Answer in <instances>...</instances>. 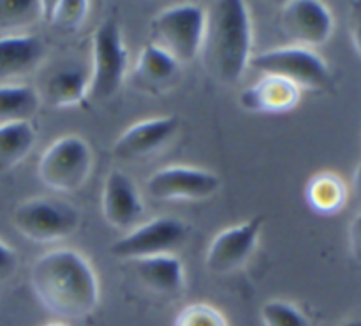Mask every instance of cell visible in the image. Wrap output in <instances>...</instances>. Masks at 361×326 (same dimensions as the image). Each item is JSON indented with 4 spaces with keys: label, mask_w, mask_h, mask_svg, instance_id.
<instances>
[{
    "label": "cell",
    "mask_w": 361,
    "mask_h": 326,
    "mask_svg": "<svg viewBox=\"0 0 361 326\" xmlns=\"http://www.w3.org/2000/svg\"><path fill=\"white\" fill-rule=\"evenodd\" d=\"M349 249L353 258L361 263V214L356 215L349 226Z\"/></svg>",
    "instance_id": "cell-27"
},
{
    "label": "cell",
    "mask_w": 361,
    "mask_h": 326,
    "mask_svg": "<svg viewBox=\"0 0 361 326\" xmlns=\"http://www.w3.org/2000/svg\"><path fill=\"white\" fill-rule=\"evenodd\" d=\"M90 4L87 0H56L42 2V18L62 30H76L87 20Z\"/></svg>",
    "instance_id": "cell-23"
},
{
    "label": "cell",
    "mask_w": 361,
    "mask_h": 326,
    "mask_svg": "<svg viewBox=\"0 0 361 326\" xmlns=\"http://www.w3.org/2000/svg\"><path fill=\"white\" fill-rule=\"evenodd\" d=\"M137 279L152 291L173 298L183 291L185 275H183L182 261L173 254L143 258L130 261Z\"/></svg>",
    "instance_id": "cell-15"
},
{
    "label": "cell",
    "mask_w": 361,
    "mask_h": 326,
    "mask_svg": "<svg viewBox=\"0 0 361 326\" xmlns=\"http://www.w3.org/2000/svg\"><path fill=\"white\" fill-rule=\"evenodd\" d=\"M305 200L316 214L334 215L345 207L348 187L337 173H317L307 183Z\"/></svg>",
    "instance_id": "cell-19"
},
{
    "label": "cell",
    "mask_w": 361,
    "mask_h": 326,
    "mask_svg": "<svg viewBox=\"0 0 361 326\" xmlns=\"http://www.w3.org/2000/svg\"><path fill=\"white\" fill-rule=\"evenodd\" d=\"M263 224L264 219L256 215L219 233L207 250L208 270L219 275H228L242 268L256 249Z\"/></svg>",
    "instance_id": "cell-10"
},
{
    "label": "cell",
    "mask_w": 361,
    "mask_h": 326,
    "mask_svg": "<svg viewBox=\"0 0 361 326\" xmlns=\"http://www.w3.org/2000/svg\"><path fill=\"white\" fill-rule=\"evenodd\" d=\"M176 116H155L141 120L123 131L113 145V154L122 161H140L166 147L178 131Z\"/></svg>",
    "instance_id": "cell-12"
},
{
    "label": "cell",
    "mask_w": 361,
    "mask_h": 326,
    "mask_svg": "<svg viewBox=\"0 0 361 326\" xmlns=\"http://www.w3.org/2000/svg\"><path fill=\"white\" fill-rule=\"evenodd\" d=\"M39 101L30 85H0V123L28 120L37 111Z\"/></svg>",
    "instance_id": "cell-21"
},
{
    "label": "cell",
    "mask_w": 361,
    "mask_h": 326,
    "mask_svg": "<svg viewBox=\"0 0 361 326\" xmlns=\"http://www.w3.org/2000/svg\"><path fill=\"white\" fill-rule=\"evenodd\" d=\"M282 32L300 48L324 44L334 32V16L323 2L293 0L281 11Z\"/></svg>",
    "instance_id": "cell-11"
},
{
    "label": "cell",
    "mask_w": 361,
    "mask_h": 326,
    "mask_svg": "<svg viewBox=\"0 0 361 326\" xmlns=\"http://www.w3.org/2000/svg\"><path fill=\"white\" fill-rule=\"evenodd\" d=\"M35 298L63 320H81L97 309L99 281L90 261L73 249H53L30 270Z\"/></svg>",
    "instance_id": "cell-1"
},
{
    "label": "cell",
    "mask_w": 361,
    "mask_h": 326,
    "mask_svg": "<svg viewBox=\"0 0 361 326\" xmlns=\"http://www.w3.org/2000/svg\"><path fill=\"white\" fill-rule=\"evenodd\" d=\"M180 64L169 53L148 42L143 46L134 67V80L148 92L164 90L176 78Z\"/></svg>",
    "instance_id": "cell-17"
},
{
    "label": "cell",
    "mask_w": 361,
    "mask_h": 326,
    "mask_svg": "<svg viewBox=\"0 0 361 326\" xmlns=\"http://www.w3.org/2000/svg\"><path fill=\"white\" fill-rule=\"evenodd\" d=\"M302 90L281 76H263L240 94L238 101L249 113H288L300 102Z\"/></svg>",
    "instance_id": "cell-14"
},
{
    "label": "cell",
    "mask_w": 361,
    "mask_h": 326,
    "mask_svg": "<svg viewBox=\"0 0 361 326\" xmlns=\"http://www.w3.org/2000/svg\"><path fill=\"white\" fill-rule=\"evenodd\" d=\"M42 18L37 0H0V37L14 35Z\"/></svg>",
    "instance_id": "cell-22"
},
{
    "label": "cell",
    "mask_w": 361,
    "mask_h": 326,
    "mask_svg": "<svg viewBox=\"0 0 361 326\" xmlns=\"http://www.w3.org/2000/svg\"><path fill=\"white\" fill-rule=\"evenodd\" d=\"M102 215L116 229H129L143 215V201L129 175L111 169L102 187Z\"/></svg>",
    "instance_id": "cell-13"
},
{
    "label": "cell",
    "mask_w": 361,
    "mask_h": 326,
    "mask_svg": "<svg viewBox=\"0 0 361 326\" xmlns=\"http://www.w3.org/2000/svg\"><path fill=\"white\" fill-rule=\"evenodd\" d=\"M221 187L215 173L190 166H166L147 180V191L157 201L207 200Z\"/></svg>",
    "instance_id": "cell-9"
},
{
    "label": "cell",
    "mask_w": 361,
    "mask_h": 326,
    "mask_svg": "<svg viewBox=\"0 0 361 326\" xmlns=\"http://www.w3.org/2000/svg\"><path fill=\"white\" fill-rule=\"evenodd\" d=\"M261 321L264 326H312L309 318L291 302L270 300L261 307Z\"/></svg>",
    "instance_id": "cell-24"
},
{
    "label": "cell",
    "mask_w": 361,
    "mask_h": 326,
    "mask_svg": "<svg viewBox=\"0 0 361 326\" xmlns=\"http://www.w3.org/2000/svg\"><path fill=\"white\" fill-rule=\"evenodd\" d=\"M44 44L30 34H14L0 37V80L30 73L41 62Z\"/></svg>",
    "instance_id": "cell-16"
},
{
    "label": "cell",
    "mask_w": 361,
    "mask_h": 326,
    "mask_svg": "<svg viewBox=\"0 0 361 326\" xmlns=\"http://www.w3.org/2000/svg\"><path fill=\"white\" fill-rule=\"evenodd\" d=\"M249 67L263 76L284 78L295 83L300 90H319L330 81V69L326 62L314 49L300 46H286L257 53L250 56Z\"/></svg>",
    "instance_id": "cell-5"
},
{
    "label": "cell",
    "mask_w": 361,
    "mask_h": 326,
    "mask_svg": "<svg viewBox=\"0 0 361 326\" xmlns=\"http://www.w3.org/2000/svg\"><path fill=\"white\" fill-rule=\"evenodd\" d=\"M173 326H229L224 314L210 303H192L183 307Z\"/></svg>",
    "instance_id": "cell-25"
},
{
    "label": "cell",
    "mask_w": 361,
    "mask_h": 326,
    "mask_svg": "<svg viewBox=\"0 0 361 326\" xmlns=\"http://www.w3.org/2000/svg\"><path fill=\"white\" fill-rule=\"evenodd\" d=\"M13 224L21 236L32 242H60L78 229L80 212L62 200L34 198L14 210Z\"/></svg>",
    "instance_id": "cell-6"
},
{
    "label": "cell",
    "mask_w": 361,
    "mask_h": 326,
    "mask_svg": "<svg viewBox=\"0 0 361 326\" xmlns=\"http://www.w3.org/2000/svg\"><path fill=\"white\" fill-rule=\"evenodd\" d=\"M252 25L242 0H217L207 9L201 46L204 67L222 85L238 83L249 67Z\"/></svg>",
    "instance_id": "cell-2"
},
{
    "label": "cell",
    "mask_w": 361,
    "mask_h": 326,
    "mask_svg": "<svg viewBox=\"0 0 361 326\" xmlns=\"http://www.w3.org/2000/svg\"><path fill=\"white\" fill-rule=\"evenodd\" d=\"M35 143V131L28 120L0 123V175L20 164Z\"/></svg>",
    "instance_id": "cell-20"
},
{
    "label": "cell",
    "mask_w": 361,
    "mask_h": 326,
    "mask_svg": "<svg viewBox=\"0 0 361 326\" xmlns=\"http://www.w3.org/2000/svg\"><path fill=\"white\" fill-rule=\"evenodd\" d=\"M341 326H361V320H349L345 323H342Z\"/></svg>",
    "instance_id": "cell-30"
},
{
    "label": "cell",
    "mask_w": 361,
    "mask_h": 326,
    "mask_svg": "<svg viewBox=\"0 0 361 326\" xmlns=\"http://www.w3.org/2000/svg\"><path fill=\"white\" fill-rule=\"evenodd\" d=\"M90 90V76L78 67H63L46 80L44 99L53 108L81 104Z\"/></svg>",
    "instance_id": "cell-18"
},
{
    "label": "cell",
    "mask_w": 361,
    "mask_h": 326,
    "mask_svg": "<svg viewBox=\"0 0 361 326\" xmlns=\"http://www.w3.org/2000/svg\"><path fill=\"white\" fill-rule=\"evenodd\" d=\"M353 42H355V48L358 49L361 55V16L355 21V27H353Z\"/></svg>",
    "instance_id": "cell-28"
},
{
    "label": "cell",
    "mask_w": 361,
    "mask_h": 326,
    "mask_svg": "<svg viewBox=\"0 0 361 326\" xmlns=\"http://www.w3.org/2000/svg\"><path fill=\"white\" fill-rule=\"evenodd\" d=\"M185 239V222L176 217H157L133 228V231L123 235L109 247V253L120 260L136 261L143 258L173 254V250L182 247Z\"/></svg>",
    "instance_id": "cell-8"
},
{
    "label": "cell",
    "mask_w": 361,
    "mask_h": 326,
    "mask_svg": "<svg viewBox=\"0 0 361 326\" xmlns=\"http://www.w3.org/2000/svg\"><path fill=\"white\" fill-rule=\"evenodd\" d=\"M94 164L90 145L80 136L59 138L53 141L39 161L41 182L56 193H74L88 180Z\"/></svg>",
    "instance_id": "cell-4"
},
{
    "label": "cell",
    "mask_w": 361,
    "mask_h": 326,
    "mask_svg": "<svg viewBox=\"0 0 361 326\" xmlns=\"http://www.w3.org/2000/svg\"><path fill=\"white\" fill-rule=\"evenodd\" d=\"M127 53L122 30L115 18H106L92 39V73L90 94L108 99L122 87L127 71Z\"/></svg>",
    "instance_id": "cell-7"
},
{
    "label": "cell",
    "mask_w": 361,
    "mask_h": 326,
    "mask_svg": "<svg viewBox=\"0 0 361 326\" xmlns=\"http://www.w3.org/2000/svg\"><path fill=\"white\" fill-rule=\"evenodd\" d=\"M44 326H67L66 323H59V321H55V323H48V325H44Z\"/></svg>",
    "instance_id": "cell-31"
},
{
    "label": "cell",
    "mask_w": 361,
    "mask_h": 326,
    "mask_svg": "<svg viewBox=\"0 0 361 326\" xmlns=\"http://www.w3.org/2000/svg\"><path fill=\"white\" fill-rule=\"evenodd\" d=\"M355 187L356 191H358V194L361 196V164L356 168V173H355Z\"/></svg>",
    "instance_id": "cell-29"
},
{
    "label": "cell",
    "mask_w": 361,
    "mask_h": 326,
    "mask_svg": "<svg viewBox=\"0 0 361 326\" xmlns=\"http://www.w3.org/2000/svg\"><path fill=\"white\" fill-rule=\"evenodd\" d=\"M18 268L16 253L7 243L0 240V284L7 282L14 275Z\"/></svg>",
    "instance_id": "cell-26"
},
{
    "label": "cell",
    "mask_w": 361,
    "mask_h": 326,
    "mask_svg": "<svg viewBox=\"0 0 361 326\" xmlns=\"http://www.w3.org/2000/svg\"><path fill=\"white\" fill-rule=\"evenodd\" d=\"M204 23L207 7L200 4L168 7L152 20V42L169 53L178 64L190 62L201 53Z\"/></svg>",
    "instance_id": "cell-3"
}]
</instances>
